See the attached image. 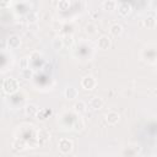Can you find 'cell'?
<instances>
[{
	"label": "cell",
	"instance_id": "1",
	"mask_svg": "<svg viewBox=\"0 0 157 157\" xmlns=\"http://www.w3.org/2000/svg\"><path fill=\"white\" fill-rule=\"evenodd\" d=\"M18 90V82L16 78L13 77H6L2 81V91L7 94H12L15 92H17Z\"/></svg>",
	"mask_w": 157,
	"mask_h": 157
},
{
	"label": "cell",
	"instance_id": "2",
	"mask_svg": "<svg viewBox=\"0 0 157 157\" xmlns=\"http://www.w3.org/2000/svg\"><path fill=\"white\" fill-rule=\"evenodd\" d=\"M59 150L61 153H69L72 150V142L69 139H61L59 141Z\"/></svg>",
	"mask_w": 157,
	"mask_h": 157
},
{
	"label": "cell",
	"instance_id": "3",
	"mask_svg": "<svg viewBox=\"0 0 157 157\" xmlns=\"http://www.w3.org/2000/svg\"><path fill=\"white\" fill-rule=\"evenodd\" d=\"M81 86L85 90H93L96 87V80L92 76H85L81 81Z\"/></svg>",
	"mask_w": 157,
	"mask_h": 157
},
{
	"label": "cell",
	"instance_id": "4",
	"mask_svg": "<svg viewBox=\"0 0 157 157\" xmlns=\"http://www.w3.org/2000/svg\"><path fill=\"white\" fill-rule=\"evenodd\" d=\"M97 44H98V48L99 49L105 50V49H108L110 47V38L108 36H105V34L104 36H101L99 39H98V42H97Z\"/></svg>",
	"mask_w": 157,
	"mask_h": 157
},
{
	"label": "cell",
	"instance_id": "5",
	"mask_svg": "<svg viewBox=\"0 0 157 157\" xmlns=\"http://www.w3.org/2000/svg\"><path fill=\"white\" fill-rule=\"evenodd\" d=\"M118 12L121 16H128L131 12V5L129 2H120L118 5Z\"/></svg>",
	"mask_w": 157,
	"mask_h": 157
},
{
	"label": "cell",
	"instance_id": "6",
	"mask_svg": "<svg viewBox=\"0 0 157 157\" xmlns=\"http://www.w3.org/2000/svg\"><path fill=\"white\" fill-rule=\"evenodd\" d=\"M64 96H65L67 99H75V98L78 96V92H77V90H76L75 87L69 86V87L65 88V91H64Z\"/></svg>",
	"mask_w": 157,
	"mask_h": 157
},
{
	"label": "cell",
	"instance_id": "7",
	"mask_svg": "<svg viewBox=\"0 0 157 157\" xmlns=\"http://www.w3.org/2000/svg\"><path fill=\"white\" fill-rule=\"evenodd\" d=\"M103 107V99L99 97H92V99L90 101V108L93 110L101 109Z\"/></svg>",
	"mask_w": 157,
	"mask_h": 157
},
{
	"label": "cell",
	"instance_id": "8",
	"mask_svg": "<svg viewBox=\"0 0 157 157\" xmlns=\"http://www.w3.org/2000/svg\"><path fill=\"white\" fill-rule=\"evenodd\" d=\"M105 120H107L108 124L114 125V124H117L119 121V114L117 112H108L105 114Z\"/></svg>",
	"mask_w": 157,
	"mask_h": 157
},
{
	"label": "cell",
	"instance_id": "9",
	"mask_svg": "<svg viewBox=\"0 0 157 157\" xmlns=\"http://www.w3.org/2000/svg\"><path fill=\"white\" fill-rule=\"evenodd\" d=\"M20 44H21V40H20V38H18L17 36H11V37L7 39V45H9V48H11V49L18 48Z\"/></svg>",
	"mask_w": 157,
	"mask_h": 157
},
{
	"label": "cell",
	"instance_id": "10",
	"mask_svg": "<svg viewBox=\"0 0 157 157\" xmlns=\"http://www.w3.org/2000/svg\"><path fill=\"white\" fill-rule=\"evenodd\" d=\"M37 139H38L39 142H47L50 139V135H49V132L45 129H40L37 132Z\"/></svg>",
	"mask_w": 157,
	"mask_h": 157
},
{
	"label": "cell",
	"instance_id": "11",
	"mask_svg": "<svg viewBox=\"0 0 157 157\" xmlns=\"http://www.w3.org/2000/svg\"><path fill=\"white\" fill-rule=\"evenodd\" d=\"M25 112H26V115H28V117H37L38 107L34 104H27L25 108Z\"/></svg>",
	"mask_w": 157,
	"mask_h": 157
},
{
	"label": "cell",
	"instance_id": "12",
	"mask_svg": "<svg viewBox=\"0 0 157 157\" xmlns=\"http://www.w3.org/2000/svg\"><path fill=\"white\" fill-rule=\"evenodd\" d=\"M86 103L83 102V101H78V102H76L75 103V105H74V109H75V112L76 113H78V114H81V113H85L86 112Z\"/></svg>",
	"mask_w": 157,
	"mask_h": 157
},
{
	"label": "cell",
	"instance_id": "13",
	"mask_svg": "<svg viewBox=\"0 0 157 157\" xmlns=\"http://www.w3.org/2000/svg\"><path fill=\"white\" fill-rule=\"evenodd\" d=\"M109 32H110V34H112V36H115V37H118V36H120V34L123 33V27H121L120 25L115 23V25H113V26L110 27Z\"/></svg>",
	"mask_w": 157,
	"mask_h": 157
},
{
	"label": "cell",
	"instance_id": "14",
	"mask_svg": "<svg viewBox=\"0 0 157 157\" xmlns=\"http://www.w3.org/2000/svg\"><path fill=\"white\" fill-rule=\"evenodd\" d=\"M117 6V2L114 0H105L103 2V9L107 10V11H113Z\"/></svg>",
	"mask_w": 157,
	"mask_h": 157
},
{
	"label": "cell",
	"instance_id": "15",
	"mask_svg": "<svg viewBox=\"0 0 157 157\" xmlns=\"http://www.w3.org/2000/svg\"><path fill=\"white\" fill-rule=\"evenodd\" d=\"M144 25H145V27H147V28H153V27L156 26V18H155L153 16H148V17H146V18L144 20Z\"/></svg>",
	"mask_w": 157,
	"mask_h": 157
},
{
	"label": "cell",
	"instance_id": "16",
	"mask_svg": "<svg viewBox=\"0 0 157 157\" xmlns=\"http://www.w3.org/2000/svg\"><path fill=\"white\" fill-rule=\"evenodd\" d=\"M53 47H54V49H56V50L61 49V48L64 47L63 38H61V37H56L55 39H53Z\"/></svg>",
	"mask_w": 157,
	"mask_h": 157
},
{
	"label": "cell",
	"instance_id": "17",
	"mask_svg": "<svg viewBox=\"0 0 157 157\" xmlns=\"http://www.w3.org/2000/svg\"><path fill=\"white\" fill-rule=\"evenodd\" d=\"M69 6H70V2H69V0H59V5H58L59 10H61V11L69 10Z\"/></svg>",
	"mask_w": 157,
	"mask_h": 157
},
{
	"label": "cell",
	"instance_id": "18",
	"mask_svg": "<svg viewBox=\"0 0 157 157\" xmlns=\"http://www.w3.org/2000/svg\"><path fill=\"white\" fill-rule=\"evenodd\" d=\"M12 148L16 150V151L23 150V148H25V144H23V141H21V140H16V141L12 144Z\"/></svg>",
	"mask_w": 157,
	"mask_h": 157
},
{
	"label": "cell",
	"instance_id": "19",
	"mask_svg": "<svg viewBox=\"0 0 157 157\" xmlns=\"http://www.w3.org/2000/svg\"><path fill=\"white\" fill-rule=\"evenodd\" d=\"M63 42H64V45H71L74 39H72V36L71 34H65L63 37Z\"/></svg>",
	"mask_w": 157,
	"mask_h": 157
},
{
	"label": "cell",
	"instance_id": "20",
	"mask_svg": "<svg viewBox=\"0 0 157 157\" xmlns=\"http://www.w3.org/2000/svg\"><path fill=\"white\" fill-rule=\"evenodd\" d=\"M83 126H85L83 120H82V119H78V120H76V121H75L74 129H75L76 131H80V130H82V129H83Z\"/></svg>",
	"mask_w": 157,
	"mask_h": 157
},
{
	"label": "cell",
	"instance_id": "21",
	"mask_svg": "<svg viewBox=\"0 0 157 157\" xmlns=\"http://www.w3.org/2000/svg\"><path fill=\"white\" fill-rule=\"evenodd\" d=\"M86 32H87L88 34H94V33H96V26H94L93 23H88V25L86 26Z\"/></svg>",
	"mask_w": 157,
	"mask_h": 157
},
{
	"label": "cell",
	"instance_id": "22",
	"mask_svg": "<svg viewBox=\"0 0 157 157\" xmlns=\"http://www.w3.org/2000/svg\"><path fill=\"white\" fill-rule=\"evenodd\" d=\"M28 65H29V64H28V59H27V58H22L21 61H20V67L23 70V69H27Z\"/></svg>",
	"mask_w": 157,
	"mask_h": 157
},
{
	"label": "cell",
	"instance_id": "23",
	"mask_svg": "<svg viewBox=\"0 0 157 157\" xmlns=\"http://www.w3.org/2000/svg\"><path fill=\"white\" fill-rule=\"evenodd\" d=\"M31 75H32V72H31V70H29L28 67L22 70V76H23V77H26V78H29V77H31Z\"/></svg>",
	"mask_w": 157,
	"mask_h": 157
},
{
	"label": "cell",
	"instance_id": "24",
	"mask_svg": "<svg viewBox=\"0 0 157 157\" xmlns=\"http://www.w3.org/2000/svg\"><path fill=\"white\" fill-rule=\"evenodd\" d=\"M36 20H37V15L36 13L28 15V22H36Z\"/></svg>",
	"mask_w": 157,
	"mask_h": 157
},
{
	"label": "cell",
	"instance_id": "25",
	"mask_svg": "<svg viewBox=\"0 0 157 157\" xmlns=\"http://www.w3.org/2000/svg\"><path fill=\"white\" fill-rule=\"evenodd\" d=\"M10 5V0H1V6L5 9V7H7Z\"/></svg>",
	"mask_w": 157,
	"mask_h": 157
}]
</instances>
